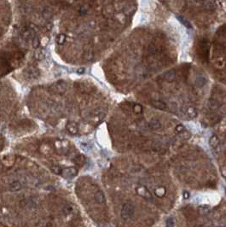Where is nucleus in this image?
Instances as JSON below:
<instances>
[{
	"instance_id": "1",
	"label": "nucleus",
	"mask_w": 226,
	"mask_h": 227,
	"mask_svg": "<svg viewBox=\"0 0 226 227\" xmlns=\"http://www.w3.org/2000/svg\"><path fill=\"white\" fill-rule=\"evenodd\" d=\"M135 213V207L133 205V203H131L130 202H125L122 208H121V218L122 220H131V218H133Z\"/></svg>"
},
{
	"instance_id": "2",
	"label": "nucleus",
	"mask_w": 226,
	"mask_h": 227,
	"mask_svg": "<svg viewBox=\"0 0 226 227\" xmlns=\"http://www.w3.org/2000/svg\"><path fill=\"white\" fill-rule=\"evenodd\" d=\"M199 53L201 56V58L203 60V62L208 61L209 57V42L206 38H203L200 41L199 44Z\"/></svg>"
},
{
	"instance_id": "3",
	"label": "nucleus",
	"mask_w": 226,
	"mask_h": 227,
	"mask_svg": "<svg viewBox=\"0 0 226 227\" xmlns=\"http://www.w3.org/2000/svg\"><path fill=\"white\" fill-rule=\"evenodd\" d=\"M77 174H78V170L75 168H73V167L62 168V173H61V175L62 176L63 178H67V179L73 178H74Z\"/></svg>"
},
{
	"instance_id": "4",
	"label": "nucleus",
	"mask_w": 226,
	"mask_h": 227,
	"mask_svg": "<svg viewBox=\"0 0 226 227\" xmlns=\"http://www.w3.org/2000/svg\"><path fill=\"white\" fill-rule=\"evenodd\" d=\"M137 192H138V194L139 196L142 197L143 198H145V199H148V200H150L152 198V196H151L149 191L143 185H141V186L138 187L137 188Z\"/></svg>"
},
{
	"instance_id": "5",
	"label": "nucleus",
	"mask_w": 226,
	"mask_h": 227,
	"mask_svg": "<svg viewBox=\"0 0 226 227\" xmlns=\"http://www.w3.org/2000/svg\"><path fill=\"white\" fill-rule=\"evenodd\" d=\"M66 128H67V132L72 135H76L79 132V126H78L77 123L74 121H68L66 125Z\"/></svg>"
},
{
	"instance_id": "6",
	"label": "nucleus",
	"mask_w": 226,
	"mask_h": 227,
	"mask_svg": "<svg viewBox=\"0 0 226 227\" xmlns=\"http://www.w3.org/2000/svg\"><path fill=\"white\" fill-rule=\"evenodd\" d=\"M148 126L151 130H154V131H158L160 130L162 126L161 125V122L160 121V120L156 119V118H152L149 122H148Z\"/></svg>"
},
{
	"instance_id": "7",
	"label": "nucleus",
	"mask_w": 226,
	"mask_h": 227,
	"mask_svg": "<svg viewBox=\"0 0 226 227\" xmlns=\"http://www.w3.org/2000/svg\"><path fill=\"white\" fill-rule=\"evenodd\" d=\"M163 78L164 80L168 82V83H171L172 81H175L176 79V71L174 69H170L167 71L166 73H164L163 75Z\"/></svg>"
},
{
	"instance_id": "8",
	"label": "nucleus",
	"mask_w": 226,
	"mask_h": 227,
	"mask_svg": "<svg viewBox=\"0 0 226 227\" xmlns=\"http://www.w3.org/2000/svg\"><path fill=\"white\" fill-rule=\"evenodd\" d=\"M94 199H95L96 202L99 204H103L106 202L105 196H104V194L102 191H96L95 194H94Z\"/></svg>"
},
{
	"instance_id": "9",
	"label": "nucleus",
	"mask_w": 226,
	"mask_h": 227,
	"mask_svg": "<svg viewBox=\"0 0 226 227\" xmlns=\"http://www.w3.org/2000/svg\"><path fill=\"white\" fill-rule=\"evenodd\" d=\"M205 8V10L212 12L216 8V4L214 0H204V4H203Z\"/></svg>"
},
{
	"instance_id": "10",
	"label": "nucleus",
	"mask_w": 226,
	"mask_h": 227,
	"mask_svg": "<svg viewBox=\"0 0 226 227\" xmlns=\"http://www.w3.org/2000/svg\"><path fill=\"white\" fill-rule=\"evenodd\" d=\"M9 191H12V192L19 191L21 189H22V183H20L19 181H17V180L13 181L12 183H9Z\"/></svg>"
},
{
	"instance_id": "11",
	"label": "nucleus",
	"mask_w": 226,
	"mask_h": 227,
	"mask_svg": "<svg viewBox=\"0 0 226 227\" xmlns=\"http://www.w3.org/2000/svg\"><path fill=\"white\" fill-rule=\"evenodd\" d=\"M152 105L153 107H154L155 109L160 110H164L167 109V104L162 102L161 100H155V101H153L152 102Z\"/></svg>"
},
{
	"instance_id": "12",
	"label": "nucleus",
	"mask_w": 226,
	"mask_h": 227,
	"mask_svg": "<svg viewBox=\"0 0 226 227\" xmlns=\"http://www.w3.org/2000/svg\"><path fill=\"white\" fill-rule=\"evenodd\" d=\"M166 193H167V190H166V188L163 187V186H160V187H158V188H156V189L154 190V194H155V196H157L158 197H165V196H166Z\"/></svg>"
},
{
	"instance_id": "13",
	"label": "nucleus",
	"mask_w": 226,
	"mask_h": 227,
	"mask_svg": "<svg viewBox=\"0 0 226 227\" xmlns=\"http://www.w3.org/2000/svg\"><path fill=\"white\" fill-rule=\"evenodd\" d=\"M206 79L203 77V76H199L198 78H197L196 80V86L197 87H203L206 86Z\"/></svg>"
},
{
	"instance_id": "14",
	"label": "nucleus",
	"mask_w": 226,
	"mask_h": 227,
	"mask_svg": "<svg viewBox=\"0 0 226 227\" xmlns=\"http://www.w3.org/2000/svg\"><path fill=\"white\" fill-rule=\"evenodd\" d=\"M209 144H210V146H211L212 148H213V149L217 148V147L219 145V139L216 135L212 136L211 139L209 140Z\"/></svg>"
},
{
	"instance_id": "15",
	"label": "nucleus",
	"mask_w": 226,
	"mask_h": 227,
	"mask_svg": "<svg viewBox=\"0 0 226 227\" xmlns=\"http://www.w3.org/2000/svg\"><path fill=\"white\" fill-rule=\"evenodd\" d=\"M208 107L212 110H216L219 109V107H220V104L217 101V100H215V99H211L210 101H209V103H208Z\"/></svg>"
},
{
	"instance_id": "16",
	"label": "nucleus",
	"mask_w": 226,
	"mask_h": 227,
	"mask_svg": "<svg viewBox=\"0 0 226 227\" xmlns=\"http://www.w3.org/2000/svg\"><path fill=\"white\" fill-rule=\"evenodd\" d=\"M186 113L188 115V116L190 118H195L196 117L197 115V111L194 107H189L186 110Z\"/></svg>"
},
{
	"instance_id": "17",
	"label": "nucleus",
	"mask_w": 226,
	"mask_h": 227,
	"mask_svg": "<svg viewBox=\"0 0 226 227\" xmlns=\"http://www.w3.org/2000/svg\"><path fill=\"white\" fill-rule=\"evenodd\" d=\"M210 211H211V208H210L209 206L202 205L199 207V212H201V214H207Z\"/></svg>"
},
{
	"instance_id": "18",
	"label": "nucleus",
	"mask_w": 226,
	"mask_h": 227,
	"mask_svg": "<svg viewBox=\"0 0 226 227\" xmlns=\"http://www.w3.org/2000/svg\"><path fill=\"white\" fill-rule=\"evenodd\" d=\"M51 170L53 173L61 174V173H62V168L59 165H52L51 167Z\"/></svg>"
},
{
	"instance_id": "19",
	"label": "nucleus",
	"mask_w": 226,
	"mask_h": 227,
	"mask_svg": "<svg viewBox=\"0 0 226 227\" xmlns=\"http://www.w3.org/2000/svg\"><path fill=\"white\" fill-rule=\"evenodd\" d=\"M133 111H134L136 114H141V113L143 112V107H142V105H140L138 103L134 104V106H133Z\"/></svg>"
},
{
	"instance_id": "20",
	"label": "nucleus",
	"mask_w": 226,
	"mask_h": 227,
	"mask_svg": "<svg viewBox=\"0 0 226 227\" xmlns=\"http://www.w3.org/2000/svg\"><path fill=\"white\" fill-rule=\"evenodd\" d=\"M157 51H158V47H157V45H155V44H151L149 45V47H148V52H149V53H151V54H155Z\"/></svg>"
},
{
	"instance_id": "21",
	"label": "nucleus",
	"mask_w": 226,
	"mask_h": 227,
	"mask_svg": "<svg viewBox=\"0 0 226 227\" xmlns=\"http://www.w3.org/2000/svg\"><path fill=\"white\" fill-rule=\"evenodd\" d=\"M75 163H77V164H79V165H82V164H84V162H85V157L83 156V155H78L76 158H75Z\"/></svg>"
},
{
	"instance_id": "22",
	"label": "nucleus",
	"mask_w": 226,
	"mask_h": 227,
	"mask_svg": "<svg viewBox=\"0 0 226 227\" xmlns=\"http://www.w3.org/2000/svg\"><path fill=\"white\" fill-rule=\"evenodd\" d=\"M167 227H173L174 226V220L172 218H169L167 220Z\"/></svg>"
},
{
	"instance_id": "23",
	"label": "nucleus",
	"mask_w": 226,
	"mask_h": 227,
	"mask_svg": "<svg viewBox=\"0 0 226 227\" xmlns=\"http://www.w3.org/2000/svg\"><path fill=\"white\" fill-rule=\"evenodd\" d=\"M175 130H176V132H178V133H181V132H183V131H184V126H183V125H181V124L177 125L176 126Z\"/></svg>"
},
{
	"instance_id": "24",
	"label": "nucleus",
	"mask_w": 226,
	"mask_h": 227,
	"mask_svg": "<svg viewBox=\"0 0 226 227\" xmlns=\"http://www.w3.org/2000/svg\"><path fill=\"white\" fill-rule=\"evenodd\" d=\"M179 19H180V22H182L183 23V24L185 25V26L187 25V26H188V28H190V27H191V26H190V23L187 22V21H186V22H184V21H183V19L182 17H179Z\"/></svg>"
},
{
	"instance_id": "25",
	"label": "nucleus",
	"mask_w": 226,
	"mask_h": 227,
	"mask_svg": "<svg viewBox=\"0 0 226 227\" xmlns=\"http://www.w3.org/2000/svg\"><path fill=\"white\" fill-rule=\"evenodd\" d=\"M189 197H190V193L188 191H184L183 192V198L184 199H188Z\"/></svg>"
},
{
	"instance_id": "26",
	"label": "nucleus",
	"mask_w": 226,
	"mask_h": 227,
	"mask_svg": "<svg viewBox=\"0 0 226 227\" xmlns=\"http://www.w3.org/2000/svg\"><path fill=\"white\" fill-rule=\"evenodd\" d=\"M194 227H204L202 225H196V226H195Z\"/></svg>"
},
{
	"instance_id": "27",
	"label": "nucleus",
	"mask_w": 226,
	"mask_h": 227,
	"mask_svg": "<svg viewBox=\"0 0 226 227\" xmlns=\"http://www.w3.org/2000/svg\"><path fill=\"white\" fill-rule=\"evenodd\" d=\"M217 227H224L223 226H217Z\"/></svg>"
},
{
	"instance_id": "28",
	"label": "nucleus",
	"mask_w": 226,
	"mask_h": 227,
	"mask_svg": "<svg viewBox=\"0 0 226 227\" xmlns=\"http://www.w3.org/2000/svg\"><path fill=\"white\" fill-rule=\"evenodd\" d=\"M196 1H204V0H196Z\"/></svg>"
}]
</instances>
